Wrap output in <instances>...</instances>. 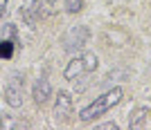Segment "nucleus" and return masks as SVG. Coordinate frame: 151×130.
I'll return each mask as SVG.
<instances>
[{"mask_svg":"<svg viewBox=\"0 0 151 130\" xmlns=\"http://www.w3.org/2000/svg\"><path fill=\"white\" fill-rule=\"evenodd\" d=\"M16 25L14 23H5V25L0 27V38H7V40H16Z\"/></svg>","mask_w":151,"mask_h":130,"instance_id":"9d476101","label":"nucleus"},{"mask_svg":"<svg viewBox=\"0 0 151 130\" xmlns=\"http://www.w3.org/2000/svg\"><path fill=\"white\" fill-rule=\"evenodd\" d=\"M88 40H90V29L86 25H75V27H70L68 34L63 36V50L68 54L81 52Z\"/></svg>","mask_w":151,"mask_h":130,"instance_id":"20e7f679","label":"nucleus"},{"mask_svg":"<svg viewBox=\"0 0 151 130\" xmlns=\"http://www.w3.org/2000/svg\"><path fill=\"white\" fill-rule=\"evenodd\" d=\"M7 11H9V0H0V23L5 20Z\"/></svg>","mask_w":151,"mask_h":130,"instance_id":"f8f14e48","label":"nucleus"},{"mask_svg":"<svg viewBox=\"0 0 151 130\" xmlns=\"http://www.w3.org/2000/svg\"><path fill=\"white\" fill-rule=\"evenodd\" d=\"M20 18L23 23L29 27H34L38 23V18L43 16V0H20Z\"/></svg>","mask_w":151,"mask_h":130,"instance_id":"423d86ee","label":"nucleus"},{"mask_svg":"<svg viewBox=\"0 0 151 130\" xmlns=\"http://www.w3.org/2000/svg\"><path fill=\"white\" fill-rule=\"evenodd\" d=\"M52 114H54V121H57V124H68L70 121V117H72V97H70V92L59 90Z\"/></svg>","mask_w":151,"mask_h":130,"instance_id":"39448f33","label":"nucleus"},{"mask_svg":"<svg viewBox=\"0 0 151 130\" xmlns=\"http://www.w3.org/2000/svg\"><path fill=\"white\" fill-rule=\"evenodd\" d=\"M99 65V58L93 54V52H83V54H77L72 56L63 70V79L75 83V90L77 92H83L88 87V81L93 76V72L97 70Z\"/></svg>","mask_w":151,"mask_h":130,"instance_id":"f257e3e1","label":"nucleus"},{"mask_svg":"<svg viewBox=\"0 0 151 130\" xmlns=\"http://www.w3.org/2000/svg\"><path fill=\"white\" fill-rule=\"evenodd\" d=\"M99 130H117V124L115 121H108V124H101V126H97Z\"/></svg>","mask_w":151,"mask_h":130,"instance_id":"ddd939ff","label":"nucleus"},{"mask_svg":"<svg viewBox=\"0 0 151 130\" xmlns=\"http://www.w3.org/2000/svg\"><path fill=\"white\" fill-rule=\"evenodd\" d=\"M5 103L9 108H20L23 105V94H25V76L20 72H14L9 81L5 83Z\"/></svg>","mask_w":151,"mask_h":130,"instance_id":"7ed1b4c3","label":"nucleus"},{"mask_svg":"<svg viewBox=\"0 0 151 130\" xmlns=\"http://www.w3.org/2000/svg\"><path fill=\"white\" fill-rule=\"evenodd\" d=\"M32 97H34V103L36 105L47 103V99L52 97V85H50V81H47V76L36 79V83L32 87Z\"/></svg>","mask_w":151,"mask_h":130,"instance_id":"0eeeda50","label":"nucleus"},{"mask_svg":"<svg viewBox=\"0 0 151 130\" xmlns=\"http://www.w3.org/2000/svg\"><path fill=\"white\" fill-rule=\"evenodd\" d=\"M63 7L68 13H79L83 9V0H63Z\"/></svg>","mask_w":151,"mask_h":130,"instance_id":"9b49d317","label":"nucleus"},{"mask_svg":"<svg viewBox=\"0 0 151 130\" xmlns=\"http://www.w3.org/2000/svg\"><path fill=\"white\" fill-rule=\"evenodd\" d=\"M14 45H16V40L0 38V58H12V54H14Z\"/></svg>","mask_w":151,"mask_h":130,"instance_id":"1a4fd4ad","label":"nucleus"},{"mask_svg":"<svg viewBox=\"0 0 151 130\" xmlns=\"http://www.w3.org/2000/svg\"><path fill=\"white\" fill-rule=\"evenodd\" d=\"M147 117H149V110H147V108H138V110L131 114V119H129V128H133V130L145 128L147 126Z\"/></svg>","mask_w":151,"mask_h":130,"instance_id":"6e6552de","label":"nucleus"},{"mask_svg":"<svg viewBox=\"0 0 151 130\" xmlns=\"http://www.w3.org/2000/svg\"><path fill=\"white\" fill-rule=\"evenodd\" d=\"M122 97H124V90H122V87H113V90L104 92L101 97H97V99H95L90 105H86V108L79 112V121H83V124H90V121H95L97 117L106 114V112L111 110L113 105L120 103Z\"/></svg>","mask_w":151,"mask_h":130,"instance_id":"f03ea898","label":"nucleus"}]
</instances>
